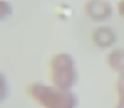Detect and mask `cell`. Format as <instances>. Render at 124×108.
<instances>
[{
  "instance_id": "obj_8",
  "label": "cell",
  "mask_w": 124,
  "mask_h": 108,
  "mask_svg": "<svg viewBox=\"0 0 124 108\" xmlns=\"http://www.w3.org/2000/svg\"><path fill=\"white\" fill-rule=\"evenodd\" d=\"M13 15V6L7 0H0V22H6Z\"/></svg>"
},
{
  "instance_id": "obj_2",
  "label": "cell",
  "mask_w": 124,
  "mask_h": 108,
  "mask_svg": "<svg viewBox=\"0 0 124 108\" xmlns=\"http://www.w3.org/2000/svg\"><path fill=\"white\" fill-rule=\"evenodd\" d=\"M50 83L61 90H72L78 83V67L76 59L68 52H56L49 61Z\"/></svg>"
},
{
  "instance_id": "obj_3",
  "label": "cell",
  "mask_w": 124,
  "mask_h": 108,
  "mask_svg": "<svg viewBox=\"0 0 124 108\" xmlns=\"http://www.w3.org/2000/svg\"><path fill=\"white\" fill-rule=\"evenodd\" d=\"M85 13L92 22L102 24V22L110 20L113 15V7L108 0H86L85 4Z\"/></svg>"
},
{
  "instance_id": "obj_4",
  "label": "cell",
  "mask_w": 124,
  "mask_h": 108,
  "mask_svg": "<svg viewBox=\"0 0 124 108\" xmlns=\"http://www.w3.org/2000/svg\"><path fill=\"white\" fill-rule=\"evenodd\" d=\"M92 42L95 43L99 49H112L117 43V33L113 27L108 25H99L92 31Z\"/></svg>"
},
{
  "instance_id": "obj_5",
  "label": "cell",
  "mask_w": 124,
  "mask_h": 108,
  "mask_svg": "<svg viewBox=\"0 0 124 108\" xmlns=\"http://www.w3.org/2000/svg\"><path fill=\"white\" fill-rule=\"evenodd\" d=\"M106 65L115 74H124V49H112L106 54Z\"/></svg>"
},
{
  "instance_id": "obj_9",
  "label": "cell",
  "mask_w": 124,
  "mask_h": 108,
  "mask_svg": "<svg viewBox=\"0 0 124 108\" xmlns=\"http://www.w3.org/2000/svg\"><path fill=\"white\" fill-rule=\"evenodd\" d=\"M117 15L124 20V0H119L117 2Z\"/></svg>"
},
{
  "instance_id": "obj_7",
  "label": "cell",
  "mask_w": 124,
  "mask_h": 108,
  "mask_svg": "<svg viewBox=\"0 0 124 108\" xmlns=\"http://www.w3.org/2000/svg\"><path fill=\"white\" fill-rule=\"evenodd\" d=\"M9 96V83H7V77L4 72H0V105L7 99Z\"/></svg>"
},
{
  "instance_id": "obj_6",
  "label": "cell",
  "mask_w": 124,
  "mask_h": 108,
  "mask_svg": "<svg viewBox=\"0 0 124 108\" xmlns=\"http://www.w3.org/2000/svg\"><path fill=\"white\" fill-rule=\"evenodd\" d=\"M115 90H117V105H115V108H124V74H119L117 83H115Z\"/></svg>"
},
{
  "instance_id": "obj_1",
  "label": "cell",
  "mask_w": 124,
  "mask_h": 108,
  "mask_svg": "<svg viewBox=\"0 0 124 108\" xmlns=\"http://www.w3.org/2000/svg\"><path fill=\"white\" fill-rule=\"evenodd\" d=\"M25 94L40 108H78L79 105V97L72 90H61L52 83L32 81L25 86Z\"/></svg>"
}]
</instances>
